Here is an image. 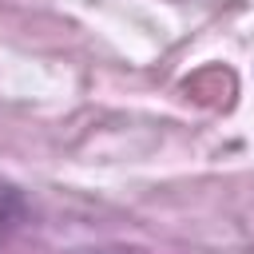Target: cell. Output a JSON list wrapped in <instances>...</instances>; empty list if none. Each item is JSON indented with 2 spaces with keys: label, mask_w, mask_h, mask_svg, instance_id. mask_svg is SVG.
Wrapping results in <instances>:
<instances>
[{
  "label": "cell",
  "mask_w": 254,
  "mask_h": 254,
  "mask_svg": "<svg viewBox=\"0 0 254 254\" xmlns=\"http://www.w3.org/2000/svg\"><path fill=\"white\" fill-rule=\"evenodd\" d=\"M24 214H28V198H24V190H20L16 183L0 179V242H8V238L20 230Z\"/></svg>",
  "instance_id": "6da1fadb"
}]
</instances>
